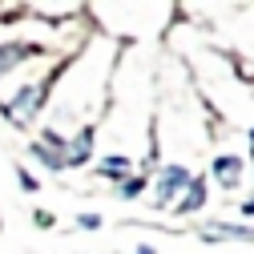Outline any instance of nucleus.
<instances>
[{"label": "nucleus", "mask_w": 254, "mask_h": 254, "mask_svg": "<svg viewBox=\"0 0 254 254\" xmlns=\"http://www.w3.org/2000/svg\"><path fill=\"white\" fill-rule=\"evenodd\" d=\"M33 218H37V226H41V230H49V226H53V214H49V210H37Z\"/></svg>", "instance_id": "nucleus-14"}, {"label": "nucleus", "mask_w": 254, "mask_h": 254, "mask_svg": "<svg viewBox=\"0 0 254 254\" xmlns=\"http://www.w3.org/2000/svg\"><path fill=\"white\" fill-rule=\"evenodd\" d=\"M242 214H246V218H254V198H246V202H242Z\"/></svg>", "instance_id": "nucleus-16"}, {"label": "nucleus", "mask_w": 254, "mask_h": 254, "mask_svg": "<svg viewBox=\"0 0 254 254\" xmlns=\"http://www.w3.org/2000/svg\"><path fill=\"white\" fill-rule=\"evenodd\" d=\"M93 137H97V129L93 125H81V133L69 137V153H65V170H81L93 162Z\"/></svg>", "instance_id": "nucleus-5"}, {"label": "nucleus", "mask_w": 254, "mask_h": 254, "mask_svg": "<svg viewBox=\"0 0 254 254\" xmlns=\"http://www.w3.org/2000/svg\"><path fill=\"white\" fill-rule=\"evenodd\" d=\"M41 49L33 41H0V77H8L16 65H24L28 57H37Z\"/></svg>", "instance_id": "nucleus-7"}, {"label": "nucleus", "mask_w": 254, "mask_h": 254, "mask_svg": "<svg viewBox=\"0 0 254 254\" xmlns=\"http://www.w3.org/2000/svg\"><path fill=\"white\" fill-rule=\"evenodd\" d=\"M190 182H194L190 166H182V162L162 166V174H157V182H153V210H174L178 206V194H186Z\"/></svg>", "instance_id": "nucleus-2"}, {"label": "nucleus", "mask_w": 254, "mask_h": 254, "mask_svg": "<svg viewBox=\"0 0 254 254\" xmlns=\"http://www.w3.org/2000/svg\"><path fill=\"white\" fill-rule=\"evenodd\" d=\"M49 93H53V77H45V81H37V85H24V89H16V97H8L4 105H0V113H4L16 129H28L33 117L45 109Z\"/></svg>", "instance_id": "nucleus-1"}, {"label": "nucleus", "mask_w": 254, "mask_h": 254, "mask_svg": "<svg viewBox=\"0 0 254 254\" xmlns=\"http://www.w3.org/2000/svg\"><path fill=\"white\" fill-rule=\"evenodd\" d=\"M41 145H49V149H57V153H69V137L57 129V125H45L41 129V137H37Z\"/></svg>", "instance_id": "nucleus-11"}, {"label": "nucleus", "mask_w": 254, "mask_h": 254, "mask_svg": "<svg viewBox=\"0 0 254 254\" xmlns=\"http://www.w3.org/2000/svg\"><path fill=\"white\" fill-rule=\"evenodd\" d=\"M77 226L81 230H101V214H77Z\"/></svg>", "instance_id": "nucleus-13"}, {"label": "nucleus", "mask_w": 254, "mask_h": 254, "mask_svg": "<svg viewBox=\"0 0 254 254\" xmlns=\"http://www.w3.org/2000/svg\"><path fill=\"white\" fill-rule=\"evenodd\" d=\"M202 242H254V226H234V222H206L198 226Z\"/></svg>", "instance_id": "nucleus-4"}, {"label": "nucleus", "mask_w": 254, "mask_h": 254, "mask_svg": "<svg viewBox=\"0 0 254 254\" xmlns=\"http://www.w3.org/2000/svg\"><path fill=\"white\" fill-rule=\"evenodd\" d=\"M28 153H33L45 170H53V174L65 170V153H57V149H49V145H41V141H28Z\"/></svg>", "instance_id": "nucleus-9"}, {"label": "nucleus", "mask_w": 254, "mask_h": 254, "mask_svg": "<svg viewBox=\"0 0 254 254\" xmlns=\"http://www.w3.org/2000/svg\"><path fill=\"white\" fill-rule=\"evenodd\" d=\"M206 198H210V174H194V182H190L186 194L178 198L174 214H198V210L206 206Z\"/></svg>", "instance_id": "nucleus-6"}, {"label": "nucleus", "mask_w": 254, "mask_h": 254, "mask_svg": "<svg viewBox=\"0 0 254 254\" xmlns=\"http://www.w3.org/2000/svg\"><path fill=\"white\" fill-rule=\"evenodd\" d=\"M250 145H254V129H250Z\"/></svg>", "instance_id": "nucleus-17"}, {"label": "nucleus", "mask_w": 254, "mask_h": 254, "mask_svg": "<svg viewBox=\"0 0 254 254\" xmlns=\"http://www.w3.org/2000/svg\"><path fill=\"white\" fill-rule=\"evenodd\" d=\"M129 254H157V246H153V242H137Z\"/></svg>", "instance_id": "nucleus-15"}, {"label": "nucleus", "mask_w": 254, "mask_h": 254, "mask_svg": "<svg viewBox=\"0 0 254 254\" xmlns=\"http://www.w3.org/2000/svg\"><path fill=\"white\" fill-rule=\"evenodd\" d=\"M145 174H133V178H125L121 186H117V198H125V202H133V198H141L145 194Z\"/></svg>", "instance_id": "nucleus-10"}, {"label": "nucleus", "mask_w": 254, "mask_h": 254, "mask_svg": "<svg viewBox=\"0 0 254 254\" xmlns=\"http://www.w3.org/2000/svg\"><path fill=\"white\" fill-rule=\"evenodd\" d=\"M210 178H214L218 190L234 194V190L242 186V178H246V157H238V153H218L214 162H210Z\"/></svg>", "instance_id": "nucleus-3"}, {"label": "nucleus", "mask_w": 254, "mask_h": 254, "mask_svg": "<svg viewBox=\"0 0 254 254\" xmlns=\"http://www.w3.org/2000/svg\"><path fill=\"white\" fill-rule=\"evenodd\" d=\"M16 182H20V190H24V194H41V182L28 174L24 166H16Z\"/></svg>", "instance_id": "nucleus-12"}, {"label": "nucleus", "mask_w": 254, "mask_h": 254, "mask_svg": "<svg viewBox=\"0 0 254 254\" xmlns=\"http://www.w3.org/2000/svg\"><path fill=\"white\" fill-rule=\"evenodd\" d=\"M97 174L105 178V182H125V178H133V157L129 153H105L101 157V166H97Z\"/></svg>", "instance_id": "nucleus-8"}]
</instances>
